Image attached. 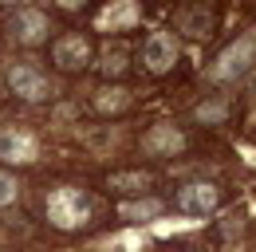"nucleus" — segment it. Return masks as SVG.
<instances>
[{
	"instance_id": "nucleus-1",
	"label": "nucleus",
	"mask_w": 256,
	"mask_h": 252,
	"mask_svg": "<svg viewBox=\"0 0 256 252\" xmlns=\"http://www.w3.org/2000/svg\"><path fill=\"white\" fill-rule=\"evenodd\" d=\"M98 213L95 197L87 193V189H75V186H60L52 197H48V220L56 224V228H83V224H91Z\"/></svg>"
},
{
	"instance_id": "nucleus-2",
	"label": "nucleus",
	"mask_w": 256,
	"mask_h": 252,
	"mask_svg": "<svg viewBox=\"0 0 256 252\" xmlns=\"http://www.w3.org/2000/svg\"><path fill=\"white\" fill-rule=\"evenodd\" d=\"M252 56H256V36H252V32H244V36H236L221 56L213 60L209 79H213V83H228V79L244 75V71H248V63H252Z\"/></svg>"
},
{
	"instance_id": "nucleus-3",
	"label": "nucleus",
	"mask_w": 256,
	"mask_h": 252,
	"mask_svg": "<svg viewBox=\"0 0 256 252\" xmlns=\"http://www.w3.org/2000/svg\"><path fill=\"white\" fill-rule=\"evenodd\" d=\"M8 87L12 94H20V98H28V102H44V98H52V79L32 67V63H12L8 67Z\"/></svg>"
},
{
	"instance_id": "nucleus-4",
	"label": "nucleus",
	"mask_w": 256,
	"mask_h": 252,
	"mask_svg": "<svg viewBox=\"0 0 256 252\" xmlns=\"http://www.w3.org/2000/svg\"><path fill=\"white\" fill-rule=\"evenodd\" d=\"M8 32L16 36V44L36 48V44H44V40H48L52 24H48V16H44L40 8H20V12H12V16H8Z\"/></svg>"
},
{
	"instance_id": "nucleus-5",
	"label": "nucleus",
	"mask_w": 256,
	"mask_h": 252,
	"mask_svg": "<svg viewBox=\"0 0 256 252\" xmlns=\"http://www.w3.org/2000/svg\"><path fill=\"white\" fill-rule=\"evenodd\" d=\"M221 205V186H213V182H190V186L178 189V209L182 213H213Z\"/></svg>"
},
{
	"instance_id": "nucleus-6",
	"label": "nucleus",
	"mask_w": 256,
	"mask_h": 252,
	"mask_svg": "<svg viewBox=\"0 0 256 252\" xmlns=\"http://www.w3.org/2000/svg\"><path fill=\"white\" fill-rule=\"evenodd\" d=\"M52 63L60 71H83L91 63V40L87 36H64L52 44Z\"/></svg>"
},
{
	"instance_id": "nucleus-7",
	"label": "nucleus",
	"mask_w": 256,
	"mask_h": 252,
	"mask_svg": "<svg viewBox=\"0 0 256 252\" xmlns=\"http://www.w3.org/2000/svg\"><path fill=\"white\" fill-rule=\"evenodd\" d=\"M36 138L28 130H16V126H4L0 130V162H8V166H28L36 162Z\"/></svg>"
},
{
	"instance_id": "nucleus-8",
	"label": "nucleus",
	"mask_w": 256,
	"mask_h": 252,
	"mask_svg": "<svg viewBox=\"0 0 256 252\" xmlns=\"http://www.w3.org/2000/svg\"><path fill=\"white\" fill-rule=\"evenodd\" d=\"M138 4L134 0H110L102 12L95 16V28L98 32H106V36H114V32H126V28H134L138 24Z\"/></svg>"
},
{
	"instance_id": "nucleus-9",
	"label": "nucleus",
	"mask_w": 256,
	"mask_h": 252,
	"mask_svg": "<svg viewBox=\"0 0 256 252\" xmlns=\"http://www.w3.org/2000/svg\"><path fill=\"white\" fill-rule=\"evenodd\" d=\"M142 63L154 71V75H166V71H174V63H178V44H174V36H150L146 40V48H142Z\"/></svg>"
},
{
	"instance_id": "nucleus-10",
	"label": "nucleus",
	"mask_w": 256,
	"mask_h": 252,
	"mask_svg": "<svg viewBox=\"0 0 256 252\" xmlns=\"http://www.w3.org/2000/svg\"><path fill=\"white\" fill-rule=\"evenodd\" d=\"M142 150L154 154V158H174V154L186 150V134L178 126H150L142 134Z\"/></svg>"
},
{
	"instance_id": "nucleus-11",
	"label": "nucleus",
	"mask_w": 256,
	"mask_h": 252,
	"mask_svg": "<svg viewBox=\"0 0 256 252\" xmlns=\"http://www.w3.org/2000/svg\"><path fill=\"white\" fill-rule=\"evenodd\" d=\"M154 182H158L154 170H118L106 178V186L118 193H146V189H154Z\"/></svg>"
},
{
	"instance_id": "nucleus-12",
	"label": "nucleus",
	"mask_w": 256,
	"mask_h": 252,
	"mask_svg": "<svg viewBox=\"0 0 256 252\" xmlns=\"http://www.w3.org/2000/svg\"><path fill=\"white\" fill-rule=\"evenodd\" d=\"M162 209H166V205H162V197H130V201H122V205H118V217L142 224V220L162 217Z\"/></svg>"
},
{
	"instance_id": "nucleus-13",
	"label": "nucleus",
	"mask_w": 256,
	"mask_h": 252,
	"mask_svg": "<svg viewBox=\"0 0 256 252\" xmlns=\"http://www.w3.org/2000/svg\"><path fill=\"white\" fill-rule=\"evenodd\" d=\"M178 28L186 32V36L205 40V36L213 32V12H209V8H197V4H190V8H182V12H178Z\"/></svg>"
},
{
	"instance_id": "nucleus-14",
	"label": "nucleus",
	"mask_w": 256,
	"mask_h": 252,
	"mask_svg": "<svg viewBox=\"0 0 256 252\" xmlns=\"http://www.w3.org/2000/svg\"><path fill=\"white\" fill-rule=\"evenodd\" d=\"M91 106H95V114H122V110L130 106V94L122 91V87H114V83H106V87L95 94Z\"/></svg>"
},
{
	"instance_id": "nucleus-15",
	"label": "nucleus",
	"mask_w": 256,
	"mask_h": 252,
	"mask_svg": "<svg viewBox=\"0 0 256 252\" xmlns=\"http://www.w3.org/2000/svg\"><path fill=\"white\" fill-rule=\"evenodd\" d=\"M126 60H130L126 44H106V48L98 52V71H102L106 79H114V75L126 71Z\"/></svg>"
},
{
	"instance_id": "nucleus-16",
	"label": "nucleus",
	"mask_w": 256,
	"mask_h": 252,
	"mask_svg": "<svg viewBox=\"0 0 256 252\" xmlns=\"http://www.w3.org/2000/svg\"><path fill=\"white\" fill-rule=\"evenodd\" d=\"M193 118H197L201 126H217V122H224V118H228V102H224L221 94H217V98L201 102V106L193 110Z\"/></svg>"
},
{
	"instance_id": "nucleus-17",
	"label": "nucleus",
	"mask_w": 256,
	"mask_h": 252,
	"mask_svg": "<svg viewBox=\"0 0 256 252\" xmlns=\"http://www.w3.org/2000/svg\"><path fill=\"white\" fill-rule=\"evenodd\" d=\"M16 178H12V174H4V170H0V205H12V201H16Z\"/></svg>"
},
{
	"instance_id": "nucleus-18",
	"label": "nucleus",
	"mask_w": 256,
	"mask_h": 252,
	"mask_svg": "<svg viewBox=\"0 0 256 252\" xmlns=\"http://www.w3.org/2000/svg\"><path fill=\"white\" fill-rule=\"evenodd\" d=\"M60 8H67V12H79V8H87V0H56Z\"/></svg>"
}]
</instances>
